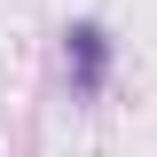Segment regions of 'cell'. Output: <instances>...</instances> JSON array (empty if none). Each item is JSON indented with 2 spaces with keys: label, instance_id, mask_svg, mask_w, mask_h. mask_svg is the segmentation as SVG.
Wrapping results in <instances>:
<instances>
[{
  "label": "cell",
  "instance_id": "6da1fadb",
  "mask_svg": "<svg viewBox=\"0 0 157 157\" xmlns=\"http://www.w3.org/2000/svg\"><path fill=\"white\" fill-rule=\"evenodd\" d=\"M110 63H118L110 24H94V16L63 24V71H71V94H78V102H94L102 86H110Z\"/></svg>",
  "mask_w": 157,
  "mask_h": 157
}]
</instances>
